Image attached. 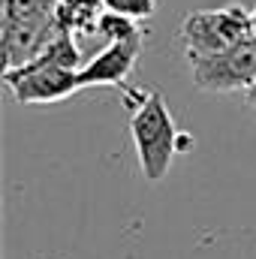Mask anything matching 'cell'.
Listing matches in <instances>:
<instances>
[{"label": "cell", "instance_id": "obj_10", "mask_svg": "<svg viewBox=\"0 0 256 259\" xmlns=\"http://www.w3.org/2000/svg\"><path fill=\"white\" fill-rule=\"evenodd\" d=\"M250 12H253V36H256V6L250 9Z\"/></svg>", "mask_w": 256, "mask_h": 259}, {"label": "cell", "instance_id": "obj_9", "mask_svg": "<svg viewBox=\"0 0 256 259\" xmlns=\"http://www.w3.org/2000/svg\"><path fill=\"white\" fill-rule=\"evenodd\" d=\"M244 97H247V103H250V106H256V84L250 88V91H244Z\"/></svg>", "mask_w": 256, "mask_h": 259}, {"label": "cell", "instance_id": "obj_7", "mask_svg": "<svg viewBox=\"0 0 256 259\" xmlns=\"http://www.w3.org/2000/svg\"><path fill=\"white\" fill-rule=\"evenodd\" d=\"M58 0H0V21H52Z\"/></svg>", "mask_w": 256, "mask_h": 259}, {"label": "cell", "instance_id": "obj_5", "mask_svg": "<svg viewBox=\"0 0 256 259\" xmlns=\"http://www.w3.org/2000/svg\"><path fill=\"white\" fill-rule=\"evenodd\" d=\"M145 33L130 36V39H112L106 42L103 52H97L88 64L78 69L81 88H109V84H124L127 75L142 55Z\"/></svg>", "mask_w": 256, "mask_h": 259}, {"label": "cell", "instance_id": "obj_3", "mask_svg": "<svg viewBox=\"0 0 256 259\" xmlns=\"http://www.w3.org/2000/svg\"><path fill=\"white\" fill-rule=\"evenodd\" d=\"M178 33H181L187 61L211 58L253 36V12L241 3H226L220 9H196L184 15Z\"/></svg>", "mask_w": 256, "mask_h": 259}, {"label": "cell", "instance_id": "obj_8", "mask_svg": "<svg viewBox=\"0 0 256 259\" xmlns=\"http://www.w3.org/2000/svg\"><path fill=\"white\" fill-rule=\"evenodd\" d=\"M103 3H106V12H118L136 21H148L157 12V0H103Z\"/></svg>", "mask_w": 256, "mask_h": 259}, {"label": "cell", "instance_id": "obj_2", "mask_svg": "<svg viewBox=\"0 0 256 259\" xmlns=\"http://www.w3.org/2000/svg\"><path fill=\"white\" fill-rule=\"evenodd\" d=\"M124 106L130 109V133L142 175L148 181H163L172 166V157L178 154V139H181L163 94L160 91L142 94L124 88Z\"/></svg>", "mask_w": 256, "mask_h": 259}, {"label": "cell", "instance_id": "obj_4", "mask_svg": "<svg viewBox=\"0 0 256 259\" xmlns=\"http://www.w3.org/2000/svg\"><path fill=\"white\" fill-rule=\"evenodd\" d=\"M193 84L211 94L250 91L256 84V36L238 42L229 52L190 61Z\"/></svg>", "mask_w": 256, "mask_h": 259}, {"label": "cell", "instance_id": "obj_6", "mask_svg": "<svg viewBox=\"0 0 256 259\" xmlns=\"http://www.w3.org/2000/svg\"><path fill=\"white\" fill-rule=\"evenodd\" d=\"M103 12H106L103 0H58L55 21L72 36H91L97 33Z\"/></svg>", "mask_w": 256, "mask_h": 259}, {"label": "cell", "instance_id": "obj_1", "mask_svg": "<svg viewBox=\"0 0 256 259\" xmlns=\"http://www.w3.org/2000/svg\"><path fill=\"white\" fill-rule=\"evenodd\" d=\"M81 52L75 46V36L61 30L30 64L18 69H6L3 81L24 106H49L61 103L66 97L84 91L78 69H81Z\"/></svg>", "mask_w": 256, "mask_h": 259}]
</instances>
